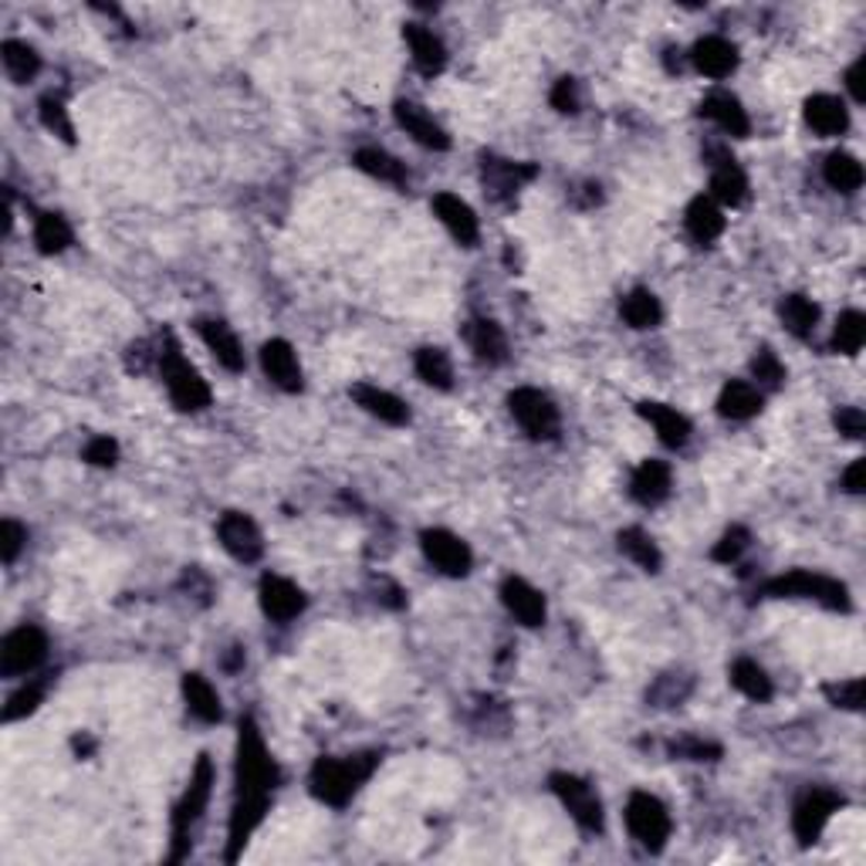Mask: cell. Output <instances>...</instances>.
I'll return each mask as SVG.
<instances>
[{"mask_svg": "<svg viewBox=\"0 0 866 866\" xmlns=\"http://www.w3.org/2000/svg\"><path fill=\"white\" fill-rule=\"evenodd\" d=\"M282 783V771L262 738L254 718H240L237 728V761H234V809H230V826H227V863L240 856L254 829L265 823L272 793Z\"/></svg>", "mask_w": 866, "mask_h": 866, "instance_id": "obj_1", "label": "cell"}, {"mask_svg": "<svg viewBox=\"0 0 866 866\" xmlns=\"http://www.w3.org/2000/svg\"><path fill=\"white\" fill-rule=\"evenodd\" d=\"M380 765V755L376 751H366V755H345V758H332V755H322L315 765H312V775H308V786H312V796L332 809H342L350 806L353 796L363 789L366 778L376 771Z\"/></svg>", "mask_w": 866, "mask_h": 866, "instance_id": "obj_2", "label": "cell"}, {"mask_svg": "<svg viewBox=\"0 0 866 866\" xmlns=\"http://www.w3.org/2000/svg\"><path fill=\"white\" fill-rule=\"evenodd\" d=\"M159 373H163V383L169 390V400L177 403L184 413H197L204 406H210V386L207 380L197 373V366L184 356L180 342L173 332L163 335V345H159Z\"/></svg>", "mask_w": 866, "mask_h": 866, "instance_id": "obj_3", "label": "cell"}, {"mask_svg": "<svg viewBox=\"0 0 866 866\" xmlns=\"http://www.w3.org/2000/svg\"><path fill=\"white\" fill-rule=\"evenodd\" d=\"M214 761L210 755H200L197 765H194V775L187 783V793L180 796L177 809H173V853H169V863H180L187 853H190V833L194 826L200 823L207 803H210V793H214Z\"/></svg>", "mask_w": 866, "mask_h": 866, "instance_id": "obj_4", "label": "cell"}, {"mask_svg": "<svg viewBox=\"0 0 866 866\" xmlns=\"http://www.w3.org/2000/svg\"><path fill=\"white\" fill-rule=\"evenodd\" d=\"M761 596L768 599H813L826 610L846 613L849 610V589L839 579H829L823 572H809V569H793L786 575H775L761 585Z\"/></svg>", "mask_w": 866, "mask_h": 866, "instance_id": "obj_5", "label": "cell"}, {"mask_svg": "<svg viewBox=\"0 0 866 866\" xmlns=\"http://www.w3.org/2000/svg\"><path fill=\"white\" fill-rule=\"evenodd\" d=\"M508 410L532 441H555L559 437L562 416H559V406L552 403L549 393H542L535 386H518L508 396Z\"/></svg>", "mask_w": 866, "mask_h": 866, "instance_id": "obj_6", "label": "cell"}, {"mask_svg": "<svg viewBox=\"0 0 866 866\" xmlns=\"http://www.w3.org/2000/svg\"><path fill=\"white\" fill-rule=\"evenodd\" d=\"M627 829L643 849L660 853L670 839V813L657 796L633 793L630 803H627Z\"/></svg>", "mask_w": 866, "mask_h": 866, "instance_id": "obj_7", "label": "cell"}, {"mask_svg": "<svg viewBox=\"0 0 866 866\" xmlns=\"http://www.w3.org/2000/svg\"><path fill=\"white\" fill-rule=\"evenodd\" d=\"M549 786L555 793V799L562 803V809L585 829V833H602V803L596 796V789L585 783V778L572 775V771H555L549 778Z\"/></svg>", "mask_w": 866, "mask_h": 866, "instance_id": "obj_8", "label": "cell"}, {"mask_svg": "<svg viewBox=\"0 0 866 866\" xmlns=\"http://www.w3.org/2000/svg\"><path fill=\"white\" fill-rule=\"evenodd\" d=\"M48 657V637L45 630L24 623L18 630H11L0 643V673L4 677H24L35 673Z\"/></svg>", "mask_w": 866, "mask_h": 866, "instance_id": "obj_9", "label": "cell"}, {"mask_svg": "<svg viewBox=\"0 0 866 866\" xmlns=\"http://www.w3.org/2000/svg\"><path fill=\"white\" fill-rule=\"evenodd\" d=\"M535 177H539L535 163H514V159H501L494 152L481 156V184H484V190L494 204L514 200V194L525 184H532Z\"/></svg>", "mask_w": 866, "mask_h": 866, "instance_id": "obj_10", "label": "cell"}, {"mask_svg": "<svg viewBox=\"0 0 866 866\" xmlns=\"http://www.w3.org/2000/svg\"><path fill=\"white\" fill-rule=\"evenodd\" d=\"M420 549H423V555L433 569H441L444 575H454V579L468 575L471 565H474V555H471L468 542L461 535L447 532V529H426L420 535Z\"/></svg>", "mask_w": 866, "mask_h": 866, "instance_id": "obj_11", "label": "cell"}, {"mask_svg": "<svg viewBox=\"0 0 866 866\" xmlns=\"http://www.w3.org/2000/svg\"><path fill=\"white\" fill-rule=\"evenodd\" d=\"M843 803L846 799L833 789H809L793 809V829H796L799 843H806V846L816 843L823 836L826 823L833 819V813L843 809Z\"/></svg>", "mask_w": 866, "mask_h": 866, "instance_id": "obj_12", "label": "cell"}, {"mask_svg": "<svg viewBox=\"0 0 866 866\" xmlns=\"http://www.w3.org/2000/svg\"><path fill=\"white\" fill-rule=\"evenodd\" d=\"M217 539L220 545L237 559V562H257L265 555V539L262 529L254 525V518L244 511H227L217 522Z\"/></svg>", "mask_w": 866, "mask_h": 866, "instance_id": "obj_13", "label": "cell"}, {"mask_svg": "<svg viewBox=\"0 0 866 866\" xmlns=\"http://www.w3.org/2000/svg\"><path fill=\"white\" fill-rule=\"evenodd\" d=\"M257 599H262L265 617L275 623H292L305 610V592L285 575H265L257 585Z\"/></svg>", "mask_w": 866, "mask_h": 866, "instance_id": "obj_14", "label": "cell"}, {"mask_svg": "<svg viewBox=\"0 0 866 866\" xmlns=\"http://www.w3.org/2000/svg\"><path fill=\"white\" fill-rule=\"evenodd\" d=\"M501 602H504V610L529 630L545 623V596L522 575H508L501 582Z\"/></svg>", "mask_w": 866, "mask_h": 866, "instance_id": "obj_15", "label": "cell"}, {"mask_svg": "<svg viewBox=\"0 0 866 866\" xmlns=\"http://www.w3.org/2000/svg\"><path fill=\"white\" fill-rule=\"evenodd\" d=\"M393 116H396L400 129H406V136H413L423 149H437V152L451 149V136L444 132V126L433 119L423 106H416L410 99H400L393 106Z\"/></svg>", "mask_w": 866, "mask_h": 866, "instance_id": "obj_16", "label": "cell"}, {"mask_svg": "<svg viewBox=\"0 0 866 866\" xmlns=\"http://www.w3.org/2000/svg\"><path fill=\"white\" fill-rule=\"evenodd\" d=\"M715 163H711V200L721 207H741L748 200V177L745 169L725 152V149H711Z\"/></svg>", "mask_w": 866, "mask_h": 866, "instance_id": "obj_17", "label": "cell"}, {"mask_svg": "<svg viewBox=\"0 0 866 866\" xmlns=\"http://www.w3.org/2000/svg\"><path fill=\"white\" fill-rule=\"evenodd\" d=\"M433 214H437V220L451 230V237L461 244V247H474L478 237H481V227H478V217L471 210L468 200H461L457 194H437L430 200Z\"/></svg>", "mask_w": 866, "mask_h": 866, "instance_id": "obj_18", "label": "cell"}, {"mask_svg": "<svg viewBox=\"0 0 866 866\" xmlns=\"http://www.w3.org/2000/svg\"><path fill=\"white\" fill-rule=\"evenodd\" d=\"M262 370L278 390H285V393L302 390V366H298V356L285 338H272V342L262 345Z\"/></svg>", "mask_w": 866, "mask_h": 866, "instance_id": "obj_19", "label": "cell"}, {"mask_svg": "<svg viewBox=\"0 0 866 866\" xmlns=\"http://www.w3.org/2000/svg\"><path fill=\"white\" fill-rule=\"evenodd\" d=\"M197 335L204 338V345L214 353V360L227 370V373H240L244 370V350L234 335V328L220 318H200L197 322Z\"/></svg>", "mask_w": 866, "mask_h": 866, "instance_id": "obj_20", "label": "cell"}, {"mask_svg": "<svg viewBox=\"0 0 866 866\" xmlns=\"http://www.w3.org/2000/svg\"><path fill=\"white\" fill-rule=\"evenodd\" d=\"M690 65L708 78H728L738 68V48L721 35H708L690 48Z\"/></svg>", "mask_w": 866, "mask_h": 866, "instance_id": "obj_21", "label": "cell"}, {"mask_svg": "<svg viewBox=\"0 0 866 866\" xmlns=\"http://www.w3.org/2000/svg\"><path fill=\"white\" fill-rule=\"evenodd\" d=\"M350 396H353L370 416H376V420H383V423H390V426L410 423V406H406L396 393H390V390H380V386H373V383H356V386L350 390Z\"/></svg>", "mask_w": 866, "mask_h": 866, "instance_id": "obj_22", "label": "cell"}, {"mask_svg": "<svg viewBox=\"0 0 866 866\" xmlns=\"http://www.w3.org/2000/svg\"><path fill=\"white\" fill-rule=\"evenodd\" d=\"M464 335H468L471 353H474L481 363H488V366L508 363V335H504V328H501L498 322H491V318H471L468 328H464Z\"/></svg>", "mask_w": 866, "mask_h": 866, "instance_id": "obj_23", "label": "cell"}, {"mask_svg": "<svg viewBox=\"0 0 866 866\" xmlns=\"http://www.w3.org/2000/svg\"><path fill=\"white\" fill-rule=\"evenodd\" d=\"M403 38L410 45V55H413V65L423 71V75H441L447 68V48L444 41L433 35L430 28L423 24H406L403 28Z\"/></svg>", "mask_w": 866, "mask_h": 866, "instance_id": "obj_24", "label": "cell"}, {"mask_svg": "<svg viewBox=\"0 0 866 866\" xmlns=\"http://www.w3.org/2000/svg\"><path fill=\"white\" fill-rule=\"evenodd\" d=\"M725 224H728L725 210L711 197H705V194L690 200L687 210H683V227L698 244H715L725 234Z\"/></svg>", "mask_w": 866, "mask_h": 866, "instance_id": "obj_25", "label": "cell"}, {"mask_svg": "<svg viewBox=\"0 0 866 866\" xmlns=\"http://www.w3.org/2000/svg\"><path fill=\"white\" fill-rule=\"evenodd\" d=\"M701 116L711 119L721 132L735 136V139H745L751 132V122H748V112L745 106L731 96V92H711L705 102H701Z\"/></svg>", "mask_w": 866, "mask_h": 866, "instance_id": "obj_26", "label": "cell"}, {"mask_svg": "<svg viewBox=\"0 0 866 866\" xmlns=\"http://www.w3.org/2000/svg\"><path fill=\"white\" fill-rule=\"evenodd\" d=\"M806 122L819 136H843L849 129V109L839 96L819 92V96L806 99Z\"/></svg>", "mask_w": 866, "mask_h": 866, "instance_id": "obj_27", "label": "cell"}, {"mask_svg": "<svg viewBox=\"0 0 866 866\" xmlns=\"http://www.w3.org/2000/svg\"><path fill=\"white\" fill-rule=\"evenodd\" d=\"M630 494L643 508H653V504L667 501V494H670V464L667 461H643L633 471V478H630Z\"/></svg>", "mask_w": 866, "mask_h": 866, "instance_id": "obj_28", "label": "cell"}, {"mask_svg": "<svg viewBox=\"0 0 866 866\" xmlns=\"http://www.w3.org/2000/svg\"><path fill=\"white\" fill-rule=\"evenodd\" d=\"M640 416L657 430V437L667 447H683L690 441V420L667 403H640Z\"/></svg>", "mask_w": 866, "mask_h": 866, "instance_id": "obj_29", "label": "cell"}, {"mask_svg": "<svg viewBox=\"0 0 866 866\" xmlns=\"http://www.w3.org/2000/svg\"><path fill=\"white\" fill-rule=\"evenodd\" d=\"M353 163L366 173V177H373V180H380V184H393V187H406V184H410L406 166H403L393 152H386V149H380V146H363V149H356Z\"/></svg>", "mask_w": 866, "mask_h": 866, "instance_id": "obj_30", "label": "cell"}, {"mask_svg": "<svg viewBox=\"0 0 866 866\" xmlns=\"http://www.w3.org/2000/svg\"><path fill=\"white\" fill-rule=\"evenodd\" d=\"M184 701H187V711L204 725H217L224 718L217 690L204 673H184Z\"/></svg>", "mask_w": 866, "mask_h": 866, "instance_id": "obj_31", "label": "cell"}, {"mask_svg": "<svg viewBox=\"0 0 866 866\" xmlns=\"http://www.w3.org/2000/svg\"><path fill=\"white\" fill-rule=\"evenodd\" d=\"M761 410V393L758 386L745 383V380H731L725 383L721 396H718V413L725 420H751Z\"/></svg>", "mask_w": 866, "mask_h": 866, "instance_id": "obj_32", "label": "cell"}, {"mask_svg": "<svg viewBox=\"0 0 866 866\" xmlns=\"http://www.w3.org/2000/svg\"><path fill=\"white\" fill-rule=\"evenodd\" d=\"M823 177H826V184H829L833 190H839V194H856V190L863 187V163H859L853 152L836 149V152H829L826 163H823Z\"/></svg>", "mask_w": 866, "mask_h": 866, "instance_id": "obj_33", "label": "cell"}, {"mask_svg": "<svg viewBox=\"0 0 866 866\" xmlns=\"http://www.w3.org/2000/svg\"><path fill=\"white\" fill-rule=\"evenodd\" d=\"M0 61H4V71L18 85L35 81L38 71H41V55L28 41H18V38H8L4 45H0Z\"/></svg>", "mask_w": 866, "mask_h": 866, "instance_id": "obj_34", "label": "cell"}, {"mask_svg": "<svg viewBox=\"0 0 866 866\" xmlns=\"http://www.w3.org/2000/svg\"><path fill=\"white\" fill-rule=\"evenodd\" d=\"M731 683H735V690H741V695L748 698V701H758V705H765V701H771V677L765 673V667H758L755 660H748V657H738L735 663H731Z\"/></svg>", "mask_w": 866, "mask_h": 866, "instance_id": "obj_35", "label": "cell"}, {"mask_svg": "<svg viewBox=\"0 0 866 866\" xmlns=\"http://www.w3.org/2000/svg\"><path fill=\"white\" fill-rule=\"evenodd\" d=\"M620 315H623V322L633 325V328H657V325L663 322V305H660V298H657L650 288H633V292L623 298Z\"/></svg>", "mask_w": 866, "mask_h": 866, "instance_id": "obj_36", "label": "cell"}, {"mask_svg": "<svg viewBox=\"0 0 866 866\" xmlns=\"http://www.w3.org/2000/svg\"><path fill=\"white\" fill-rule=\"evenodd\" d=\"M416 366V376L433 386V390H451L454 386V366H451V356L444 350H437V345H423V350L416 353L413 360Z\"/></svg>", "mask_w": 866, "mask_h": 866, "instance_id": "obj_37", "label": "cell"}, {"mask_svg": "<svg viewBox=\"0 0 866 866\" xmlns=\"http://www.w3.org/2000/svg\"><path fill=\"white\" fill-rule=\"evenodd\" d=\"M71 240H75L71 224H68L61 214L41 210V214L35 217V244H38L41 254H61V250L71 247Z\"/></svg>", "mask_w": 866, "mask_h": 866, "instance_id": "obj_38", "label": "cell"}, {"mask_svg": "<svg viewBox=\"0 0 866 866\" xmlns=\"http://www.w3.org/2000/svg\"><path fill=\"white\" fill-rule=\"evenodd\" d=\"M620 552L630 559V562H637L643 572H660V565H663V555H660V549H657V542L643 532V529H623L620 532Z\"/></svg>", "mask_w": 866, "mask_h": 866, "instance_id": "obj_39", "label": "cell"}, {"mask_svg": "<svg viewBox=\"0 0 866 866\" xmlns=\"http://www.w3.org/2000/svg\"><path fill=\"white\" fill-rule=\"evenodd\" d=\"M778 315H783V325H786L793 335L806 338V335L816 332L819 305H816L813 298H806V295H789V298H783V305H778Z\"/></svg>", "mask_w": 866, "mask_h": 866, "instance_id": "obj_40", "label": "cell"}, {"mask_svg": "<svg viewBox=\"0 0 866 866\" xmlns=\"http://www.w3.org/2000/svg\"><path fill=\"white\" fill-rule=\"evenodd\" d=\"M863 342H866V315L856 308L843 312L833 328V350L843 356H856L863 350Z\"/></svg>", "mask_w": 866, "mask_h": 866, "instance_id": "obj_41", "label": "cell"}, {"mask_svg": "<svg viewBox=\"0 0 866 866\" xmlns=\"http://www.w3.org/2000/svg\"><path fill=\"white\" fill-rule=\"evenodd\" d=\"M690 690H695V677H687V673H660L653 680V687L647 690V701L657 705V708H673V705L687 701Z\"/></svg>", "mask_w": 866, "mask_h": 866, "instance_id": "obj_42", "label": "cell"}, {"mask_svg": "<svg viewBox=\"0 0 866 866\" xmlns=\"http://www.w3.org/2000/svg\"><path fill=\"white\" fill-rule=\"evenodd\" d=\"M38 116H41V122H45V129H48V132L61 136L65 142H75V126H71V119H68V109L61 106V99H55V96H45V99H41V106H38Z\"/></svg>", "mask_w": 866, "mask_h": 866, "instance_id": "obj_43", "label": "cell"}, {"mask_svg": "<svg viewBox=\"0 0 866 866\" xmlns=\"http://www.w3.org/2000/svg\"><path fill=\"white\" fill-rule=\"evenodd\" d=\"M826 698L833 708H843V711H859L863 708V677H853V680H839V683H829L826 687Z\"/></svg>", "mask_w": 866, "mask_h": 866, "instance_id": "obj_44", "label": "cell"}, {"mask_svg": "<svg viewBox=\"0 0 866 866\" xmlns=\"http://www.w3.org/2000/svg\"><path fill=\"white\" fill-rule=\"evenodd\" d=\"M41 698H45V683H28V687H21L18 695H11V701H8V708H4V721H21V718H28L31 711H38Z\"/></svg>", "mask_w": 866, "mask_h": 866, "instance_id": "obj_45", "label": "cell"}, {"mask_svg": "<svg viewBox=\"0 0 866 866\" xmlns=\"http://www.w3.org/2000/svg\"><path fill=\"white\" fill-rule=\"evenodd\" d=\"M751 373L761 386H771V390L786 383V366L771 350H758V356L751 360Z\"/></svg>", "mask_w": 866, "mask_h": 866, "instance_id": "obj_46", "label": "cell"}, {"mask_svg": "<svg viewBox=\"0 0 866 866\" xmlns=\"http://www.w3.org/2000/svg\"><path fill=\"white\" fill-rule=\"evenodd\" d=\"M751 545V535L741 529V525H735V529H728L725 535H721V542L711 549V559L715 562H725V565H731V562H738L741 559V552Z\"/></svg>", "mask_w": 866, "mask_h": 866, "instance_id": "obj_47", "label": "cell"}, {"mask_svg": "<svg viewBox=\"0 0 866 866\" xmlns=\"http://www.w3.org/2000/svg\"><path fill=\"white\" fill-rule=\"evenodd\" d=\"M670 751H673L677 758H690V761H715V758H721V745L705 741V738H698V735H687V738L673 741Z\"/></svg>", "mask_w": 866, "mask_h": 866, "instance_id": "obj_48", "label": "cell"}, {"mask_svg": "<svg viewBox=\"0 0 866 866\" xmlns=\"http://www.w3.org/2000/svg\"><path fill=\"white\" fill-rule=\"evenodd\" d=\"M24 542H28V532L14 522V518H4V522H0V559H4V565L18 562Z\"/></svg>", "mask_w": 866, "mask_h": 866, "instance_id": "obj_49", "label": "cell"}, {"mask_svg": "<svg viewBox=\"0 0 866 866\" xmlns=\"http://www.w3.org/2000/svg\"><path fill=\"white\" fill-rule=\"evenodd\" d=\"M81 457H85V464H92V468H112L119 461V444L112 437H92L89 444H85Z\"/></svg>", "mask_w": 866, "mask_h": 866, "instance_id": "obj_50", "label": "cell"}, {"mask_svg": "<svg viewBox=\"0 0 866 866\" xmlns=\"http://www.w3.org/2000/svg\"><path fill=\"white\" fill-rule=\"evenodd\" d=\"M552 106L559 109V112H565V116H572V112H579V81L575 78H559L555 85H552Z\"/></svg>", "mask_w": 866, "mask_h": 866, "instance_id": "obj_51", "label": "cell"}, {"mask_svg": "<svg viewBox=\"0 0 866 866\" xmlns=\"http://www.w3.org/2000/svg\"><path fill=\"white\" fill-rule=\"evenodd\" d=\"M833 423H836V430L843 433V437H849V441H859L863 430H866V416H863L859 406H839Z\"/></svg>", "mask_w": 866, "mask_h": 866, "instance_id": "obj_52", "label": "cell"}, {"mask_svg": "<svg viewBox=\"0 0 866 866\" xmlns=\"http://www.w3.org/2000/svg\"><path fill=\"white\" fill-rule=\"evenodd\" d=\"M863 58H856L853 65H849V71H846V89H849V96H853V102H863L866 99V92H863Z\"/></svg>", "mask_w": 866, "mask_h": 866, "instance_id": "obj_53", "label": "cell"}, {"mask_svg": "<svg viewBox=\"0 0 866 866\" xmlns=\"http://www.w3.org/2000/svg\"><path fill=\"white\" fill-rule=\"evenodd\" d=\"M863 471H866V461H863V457L853 461V464L846 468V474H843V488H846L849 494H863Z\"/></svg>", "mask_w": 866, "mask_h": 866, "instance_id": "obj_54", "label": "cell"}]
</instances>
